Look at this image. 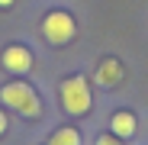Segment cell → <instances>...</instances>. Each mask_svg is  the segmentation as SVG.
<instances>
[{
    "label": "cell",
    "mask_w": 148,
    "mask_h": 145,
    "mask_svg": "<svg viewBox=\"0 0 148 145\" xmlns=\"http://www.w3.org/2000/svg\"><path fill=\"white\" fill-rule=\"evenodd\" d=\"M58 100L68 116H87L93 110V90L84 74H64L58 81Z\"/></svg>",
    "instance_id": "cell-1"
},
{
    "label": "cell",
    "mask_w": 148,
    "mask_h": 145,
    "mask_svg": "<svg viewBox=\"0 0 148 145\" xmlns=\"http://www.w3.org/2000/svg\"><path fill=\"white\" fill-rule=\"evenodd\" d=\"M7 132H10V116H7L3 110H0V139H3Z\"/></svg>",
    "instance_id": "cell-9"
},
{
    "label": "cell",
    "mask_w": 148,
    "mask_h": 145,
    "mask_svg": "<svg viewBox=\"0 0 148 145\" xmlns=\"http://www.w3.org/2000/svg\"><path fill=\"white\" fill-rule=\"evenodd\" d=\"M39 32L48 45H68L74 36H77V19H74V13L68 10H48L39 23Z\"/></svg>",
    "instance_id": "cell-3"
},
{
    "label": "cell",
    "mask_w": 148,
    "mask_h": 145,
    "mask_svg": "<svg viewBox=\"0 0 148 145\" xmlns=\"http://www.w3.org/2000/svg\"><path fill=\"white\" fill-rule=\"evenodd\" d=\"M0 103L16 110L19 116H26V119H39L42 116V100H39V93L29 81H10L0 87Z\"/></svg>",
    "instance_id": "cell-2"
},
{
    "label": "cell",
    "mask_w": 148,
    "mask_h": 145,
    "mask_svg": "<svg viewBox=\"0 0 148 145\" xmlns=\"http://www.w3.org/2000/svg\"><path fill=\"white\" fill-rule=\"evenodd\" d=\"M93 145H122V139L113 135V132H100V135L93 139Z\"/></svg>",
    "instance_id": "cell-8"
},
{
    "label": "cell",
    "mask_w": 148,
    "mask_h": 145,
    "mask_svg": "<svg viewBox=\"0 0 148 145\" xmlns=\"http://www.w3.org/2000/svg\"><path fill=\"white\" fill-rule=\"evenodd\" d=\"M13 3H16V0H0V10H10Z\"/></svg>",
    "instance_id": "cell-10"
},
{
    "label": "cell",
    "mask_w": 148,
    "mask_h": 145,
    "mask_svg": "<svg viewBox=\"0 0 148 145\" xmlns=\"http://www.w3.org/2000/svg\"><path fill=\"white\" fill-rule=\"evenodd\" d=\"M110 132L119 135V139H132V135L138 132V116H135L132 110H116V113L110 116Z\"/></svg>",
    "instance_id": "cell-6"
},
{
    "label": "cell",
    "mask_w": 148,
    "mask_h": 145,
    "mask_svg": "<svg viewBox=\"0 0 148 145\" xmlns=\"http://www.w3.org/2000/svg\"><path fill=\"white\" fill-rule=\"evenodd\" d=\"M48 145H81V132L74 126H58L52 132V142H48Z\"/></svg>",
    "instance_id": "cell-7"
},
{
    "label": "cell",
    "mask_w": 148,
    "mask_h": 145,
    "mask_svg": "<svg viewBox=\"0 0 148 145\" xmlns=\"http://www.w3.org/2000/svg\"><path fill=\"white\" fill-rule=\"evenodd\" d=\"M122 78H126V68H122L119 58H103L100 65H97V74H93V81L100 87H106V90H113Z\"/></svg>",
    "instance_id": "cell-5"
},
{
    "label": "cell",
    "mask_w": 148,
    "mask_h": 145,
    "mask_svg": "<svg viewBox=\"0 0 148 145\" xmlns=\"http://www.w3.org/2000/svg\"><path fill=\"white\" fill-rule=\"evenodd\" d=\"M0 65H3V71H10V74H29L32 65H36V55H32V48L29 45H23V42H13L7 45L3 52H0Z\"/></svg>",
    "instance_id": "cell-4"
}]
</instances>
